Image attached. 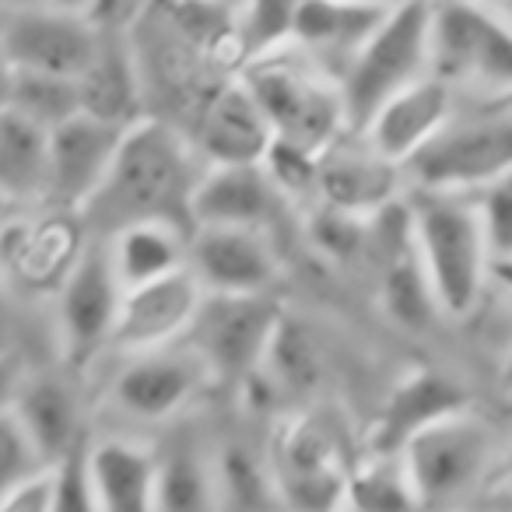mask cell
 Wrapping results in <instances>:
<instances>
[{
    "label": "cell",
    "instance_id": "7a4b0ae2",
    "mask_svg": "<svg viewBox=\"0 0 512 512\" xmlns=\"http://www.w3.org/2000/svg\"><path fill=\"white\" fill-rule=\"evenodd\" d=\"M414 253L439 316H470L488 285L491 246L470 193L418 190L407 200Z\"/></svg>",
    "mask_w": 512,
    "mask_h": 512
},
{
    "label": "cell",
    "instance_id": "83f0119b",
    "mask_svg": "<svg viewBox=\"0 0 512 512\" xmlns=\"http://www.w3.org/2000/svg\"><path fill=\"white\" fill-rule=\"evenodd\" d=\"M165 18H169V32H176L179 43L197 53L204 64L235 74L242 71L235 4L228 0H169Z\"/></svg>",
    "mask_w": 512,
    "mask_h": 512
},
{
    "label": "cell",
    "instance_id": "277c9868",
    "mask_svg": "<svg viewBox=\"0 0 512 512\" xmlns=\"http://www.w3.org/2000/svg\"><path fill=\"white\" fill-rule=\"evenodd\" d=\"M425 74H432V0L393 4L337 74L348 130H362L383 102Z\"/></svg>",
    "mask_w": 512,
    "mask_h": 512
},
{
    "label": "cell",
    "instance_id": "ba28073f",
    "mask_svg": "<svg viewBox=\"0 0 512 512\" xmlns=\"http://www.w3.org/2000/svg\"><path fill=\"white\" fill-rule=\"evenodd\" d=\"M281 320V306L271 292L260 295H204L197 320H193L186 348L204 365L207 379L242 386L264 365Z\"/></svg>",
    "mask_w": 512,
    "mask_h": 512
},
{
    "label": "cell",
    "instance_id": "4dcf8cb0",
    "mask_svg": "<svg viewBox=\"0 0 512 512\" xmlns=\"http://www.w3.org/2000/svg\"><path fill=\"white\" fill-rule=\"evenodd\" d=\"M421 509L404 474L400 453H369L351 460L341 512H414Z\"/></svg>",
    "mask_w": 512,
    "mask_h": 512
},
{
    "label": "cell",
    "instance_id": "ffe728a7",
    "mask_svg": "<svg viewBox=\"0 0 512 512\" xmlns=\"http://www.w3.org/2000/svg\"><path fill=\"white\" fill-rule=\"evenodd\" d=\"M397 186V165L379 158L369 144H365V151H344L341 141H337L334 148H327L320 155L316 197L327 207L358 214V218H372L376 211H383L386 204L397 200Z\"/></svg>",
    "mask_w": 512,
    "mask_h": 512
},
{
    "label": "cell",
    "instance_id": "60d3db41",
    "mask_svg": "<svg viewBox=\"0 0 512 512\" xmlns=\"http://www.w3.org/2000/svg\"><path fill=\"white\" fill-rule=\"evenodd\" d=\"M488 285L502 288L512 299V253H495L488 260Z\"/></svg>",
    "mask_w": 512,
    "mask_h": 512
},
{
    "label": "cell",
    "instance_id": "484cf974",
    "mask_svg": "<svg viewBox=\"0 0 512 512\" xmlns=\"http://www.w3.org/2000/svg\"><path fill=\"white\" fill-rule=\"evenodd\" d=\"M214 512H285L267 449L225 442L211 456Z\"/></svg>",
    "mask_w": 512,
    "mask_h": 512
},
{
    "label": "cell",
    "instance_id": "7dc6e473",
    "mask_svg": "<svg viewBox=\"0 0 512 512\" xmlns=\"http://www.w3.org/2000/svg\"><path fill=\"white\" fill-rule=\"evenodd\" d=\"M228 4H239V0H228Z\"/></svg>",
    "mask_w": 512,
    "mask_h": 512
},
{
    "label": "cell",
    "instance_id": "8fae6325",
    "mask_svg": "<svg viewBox=\"0 0 512 512\" xmlns=\"http://www.w3.org/2000/svg\"><path fill=\"white\" fill-rule=\"evenodd\" d=\"M123 285L116 281L106 246L81 249L78 264L57 288L60 348L71 365H88L113 341Z\"/></svg>",
    "mask_w": 512,
    "mask_h": 512
},
{
    "label": "cell",
    "instance_id": "bcb514c9",
    "mask_svg": "<svg viewBox=\"0 0 512 512\" xmlns=\"http://www.w3.org/2000/svg\"><path fill=\"white\" fill-rule=\"evenodd\" d=\"M372 4H386V8H393V4H404V0H372Z\"/></svg>",
    "mask_w": 512,
    "mask_h": 512
},
{
    "label": "cell",
    "instance_id": "5bb4252c",
    "mask_svg": "<svg viewBox=\"0 0 512 512\" xmlns=\"http://www.w3.org/2000/svg\"><path fill=\"white\" fill-rule=\"evenodd\" d=\"M123 123L99 120L92 113H74L50 130V190L46 200L60 211L78 214L106 179L116 148L123 141Z\"/></svg>",
    "mask_w": 512,
    "mask_h": 512
},
{
    "label": "cell",
    "instance_id": "2e32d148",
    "mask_svg": "<svg viewBox=\"0 0 512 512\" xmlns=\"http://www.w3.org/2000/svg\"><path fill=\"white\" fill-rule=\"evenodd\" d=\"M190 144L204 165H260L267 158L274 130L239 74L204 99Z\"/></svg>",
    "mask_w": 512,
    "mask_h": 512
},
{
    "label": "cell",
    "instance_id": "836d02e7",
    "mask_svg": "<svg viewBox=\"0 0 512 512\" xmlns=\"http://www.w3.org/2000/svg\"><path fill=\"white\" fill-rule=\"evenodd\" d=\"M46 470H50V512H99L85 442H78L71 453L60 456Z\"/></svg>",
    "mask_w": 512,
    "mask_h": 512
},
{
    "label": "cell",
    "instance_id": "52a82bcc",
    "mask_svg": "<svg viewBox=\"0 0 512 512\" xmlns=\"http://www.w3.org/2000/svg\"><path fill=\"white\" fill-rule=\"evenodd\" d=\"M498 453L491 421L470 407L432 421L400 449V463L418 505H449L474 491Z\"/></svg>",
    "mask_w": 512,
    "mask_h": 512
},
{
    "label": "cell",
    "instance_id": "f35d334b",
    "mask_svg": "<svg viewBox=\"0 0 512 512\" xmlns=\"http://www.w3.org/2000/svg\"><path fill=\"white\" fill-rule=\"evenodd\" d=\"M8 11H71V15H92L95 0H0Z\"/></svg>",
    "mask_w": 512,
    "mask_h": 512
},
{
    "label": "cell",
    "instance_id": "cb8c5ba5",
    "mask_svg": "<svg viewBox=\"0 0 512 512\" xmlns=\"http://www.w3.org/2000/svg\"><path fill=\"white\" fill-rule=\"evenodd\" d=\"M106 249L113 260L116 281L127 292V288L183 271L186 253H190V232L172 225V221H134V225L109 235Z\"/></svg>",
    "mask_w": 512,
    "mask_h": 512
},
{
    "label": "cell",
    "instance_id": "f1b7e54d",
    "mask_svg": "<svg viewBox=\"0 0 512 512\" xmlns=\"http://www.w3.org/2000/svg\"><path fill=\"white\" fill-rule=\"evenodd\" d=\"M155 505L158 512H214L211 456L193 435L165 442L155 449Z\"/></svg>",
    "mask_w": 512,
    "mask_h": 512
},
{
    "label": "cell",
    "instance_id": "30bf717a",
    "mask_svg": "<svg viewBox=\"0 0 512 512\" xmlns=\"http://www.w3.org/2000/svg\"><path fill=\"white\" fill-rule=\"evenodd\" d=\"M102 29L92 15L71 11H0V43L15 71L78 81L99 50Z\"/></svg>",
    "mask_w": 512,
    "mask_h": 512
},
{
    "label": "cell",
    "instance_id": "4fadbf2b",
    "mask_svg": "<svg viewBox=\"0 0 512 512\" xmlns=\"http://www.w3.org/2000/svg\"><path fill=\"white\" fill-rule=\"evenodd\" d=\"M186 267L207 295L271 292L281 271L264 228H193Z\"/></svg>",
    "mask_w": 512,
    "mask_h": 512
},
{
    "label": "cell",
    "instance_id": "ab89813d",
    "mask_svg": "<svg viewBox=\"0 0 512 512\" xmlns=\"http://www.w3.org/2000/svg\"><path fill=\"white\" fill-rule=\"evenodd\" d=\"M18 341V320H15V309L8 306V299L0 295V358H11Z\"/></svg>",
    "mask_w": 512,
    "mask_h": 512
},
{
    "label": "cell",
    "instance_id": "e575fe53",
    "mask_svg": "<svg viewBox=\"0 0 512 512\" xmlns=\"http://www.w3.org/2000/svg\"><path fill=\"white\" fill-rule=\"evenodd\" d=\"M313 228V242L334 260H348V256H358L369 242V218H358V214L337 211V207L320 204L309 221Z\"/></svg>",
    "mask_w": 512,
    "mask_h": 512
},
{
    "label": "cell",
    "instance_id": "b9f144b4",
    "mask_svg": "<svg viewBox=\"0 0 512 512\" xmlns=\"http://www.w3.org/2000/svg\"><path fill=\"white\" fill-rule=\"evenodd\" d=\"M15 393H18V372H15V365H11V358H0V411L11 407Z\"/></svg>",
    "mask_w": 512,
    "mask_h": 512
},
{
    "label": "cell",
    "instance_id": "f546056e",
    "mask_svg": "<svg viewBox=\"0 0 512 512\" xmlns=\"http://www.w3.org/2000/svg\"><path fill=\"white\" fill-rule=\"evenodd\" d=\"M71 214L74 211H60L57 218L43 221V225H32L36 232L18 235L15 264L32 288H53L57 292L67 274H71V267L78 264V256L85 246H81L78 221Z\"/></svg>",
    "mask_w": 512,
    "mask_h": 512
},
{
    "label": "cell",
    "instance_id": "7c38bea8",
    "mask_svg": "<svg viewBox=\"0 0 512 512\" xmlns=\"http://www.w3.org/2000/svg\"><path fill=\"white\" fill-rule=\"evenodd\" d=\"M204 285L193 278L190 267L165 274L148 285L127 288L120 299L113 344L127 355L172 348L190 334L200 306H204Z\"/></svg>",
    "mask_w": 512,
    "mask_h": 512
},
{
    "label": "cell",
    "instance_id": "ac0fdd59",
    "mask_svg": "<svg viewBox=\"0 0 512 512\" xmlns=\"http://www.w3.org/2000/svg\"><path fill=\"white\" fill-rule=\"evenodd\" d=\"M278 197L264 165H204L190 193V228H267Z\"/></svg>",
    "mask_w": 512,
    "mask_h": 512
},
{
    "label": "cell",
    "instance_id": "8992f818",
    "mask_svg": "<svg viewBox=\"0 0 512 512\" xmlns=\"http://www.w3.org/2000/svg\"><path fill=\"white\" fill-rule=\"evenodd\" d=\"M285 512H341L351 460L344 435L330 414L302 411L285 418L267 446Z\"/></svg>",
    "mask_w": 512,
    "mask_h": 512
},
{
    "label": "cell",
    "instance_id": "44dd1931",
    "mask_svg": "<svg viewBox=\"0 0 512 512\" xmlns=\"http://www.w3.org/2000/svg\"><path fill=\"white\" fill-rule=\"evenodd\" d=\"M386 11H390L386 4L372 0H299L292 46H299L316 64L341 60L344 67L351 53L376 32Z\"/></svg>",
    "mask_w": 512,
    "mask_h": 512
},
{
    "label": "cell",
    "instance_id": "6da1fadb",
    "mask_svg": "<svg viewBox=\"0 0 512 512\" xmlns=\"http://www.w3.org/2000/svg\"><path fill=\"white\" fill-rule=\"evenodd\" d=\"M204 162L190 137L162 116H141L123 130V141L81 221L106 235L134 221H172L190 232V193Z\"/></svg>",
    "mask_w": 512,
    "mask_h": 512
},
{
    "label": "cell",
    "instance_id": "d590c367",
    "mask_svg": "<svg viewBox=\"0 0 512 512\" xmlns=\"http://www.w3.org/2000/svg\"><path fill=\"white\" fill-rule=\"evenodd\" d=\"M39 470H46L43 460H39L36 449H32L25 428L18 425L15 411L4 407V411H0V495H8L11 488L29 481Z\"/></svg>",
    "mask_w": 512,
    "mask_h": 512
},
{
    "label": "cell",
    "instance_id": "d6a6232c",
    "mask_svg": "<svg viewBox=\"0 0 512 512\" xmlns=\"http://www.w3.org/2000/svg\"><path fill=\"white\" fill-rule=\"evenodd\" d=\"M4 109H15V113H22L25 120L53 130L57 123H64V120H71L74 113H81L78 81L15 71L11 92H8V106Z\"/></svg>",
    "mask_w": 512,
    "mask_h": 512
},
{
    "label": "cell",
    "instance_id": "5b68a950",
    "mask_svg": "<svg viewBox=\"0 0 512 512\" xmlns=\"http://www.w3.org/2000/svg\"><path fill=\"white\" fill-rule=\"evenodd\" d=\"M432 74L512 99V25L481 0H432Z\"/></svg>",
    "mask_w": 512,
    "mask_h": 512
},
{
    "label": "cell",
    "instance_id": "ee69618b",
    "mask_svg": "<svg viewBox=\"0 0 512 512\" xmlns=\"http://www.w3.org/2000/svg\"><path fill=\"white\" fill-rule=\"evenodd\" d=\"M498 386H502V390L512 397V348L505 351V358H502V369H498Z\"/></svg>",
    "mask_w": 512,
    "mask_h": 512
},
{
    "label": "cell",
    "instance_id": "4316f807",
    "mask_svg": "<svg viewBox=\"0 0 512 512\" xmlns=\"http://www.w3.org/2000/svg\"><path fill=\"white\" fill-rule=\"evenodd\" d=\"M50 190V130L0 109V193L11 204L46 200Z\"/></svg>",
    "mask_w": 512,
    "mask_h": 512
},
{
    "label": "cell",
    "instance_id": "8d00e7d4",
    "mask_svg": "<svg viewBox=\"0 0 512 512\" xmlns=\"http://www.w3.org/2000/svg\"><path fill=\"white\" fill-rule=\"evenodd\" d=\"M474 204L481 214L484 235H488L491 256L512 253V172L474 190Z\"/></svg>",
    "mask_w": 512,
    "mask_h": 512
},
{
    "label": "cell",
    "instance_id": "9c48e42d",
    "mask_svg": "<svg viewBox=\"0 0 512 512\" xmlns=\"http://www.w3.org/2000/svg\"><path fill=\"white\" fill-rule=\"evenodd\" d=\"M404 169L418 179L421 190L446 193H474L512 172V102L488 116H453Z\"/></svg>",
    "mask_w": 512,
    "mask_h": 512
},
{
    "label": "cell",
    "instance_id": "74e56055",
    "mask_svg": "<svg viewBox=\"0 0 512 512\" xmlns=\"http://www.w3.org/2000/svg\"><path fill=\"white\" fill-rule=\"evenodd\" d=\"M0 512H50V470H39L8 495H0Z\"/></svg>",
    "mask_w": 512,
    "mask_h": 512
},
{
    "label": "cell",
    "instance_id": "d4e9b609",
    "mask_svg": "<svg viewBox=\"0 0 512 512\" xmlns=\"http://www.w3.org/2000/svg\"><path fill=\"white\" fill-rule=\"evenodd\" d=\"M81 113H92L99 120L130 127L141 120V78H137L134 53L123 39L102 32L95 60L78 78Z\"/></svg>",
    "mask_w": 512,
    "mask_h": 512
},
{
    "label": "cell",
    "instance_id": "9a60e30c",
    "mask_svg": "<svg viewBox=\"0 0 512 512\" xmlns=\"http://www.w3.org/2000/svg\"><path fill=\"white\" fill-rule=\"evenodd\" d=\"M453 116L456 88L446 85L442 78H435V74H425L421 81H414L404 92L393 95L390 102H383L379 113L358 134L365 137V144L379 158L404 169L421 148H428V141H435L442 134V127Z\"/></svg>",
    "mask_w": 512,
    "mask_h": 512
},
{
    "label": "cell",
    "instance_id": "1f68e13d",
    "mask_svg": "<svg viewBox=\"0 0 512 512\" xmlns=\"http://www.w3.org/2000/svg\"><path fill=\"white\" fill-rule=\"evenodd\" d=\"M295 15H299V0H239L235 29H239L242 67L292 46Z\"/></svg>",
    "mask_w": 512,
    "mask_h": 512
},
{
    "label": "cell",
    "instance_id": "f6af8a7d",
    "mask_svg": "<svg viewBox=\"0 0 512 512\" xmlns=\"http://www.w3.org/2000/svg\"><path fill=\"white\" fill-rule=\"evenodd\" d=\"M8 221H11V200L0 193V235H4V228H8Z\"/></svg>",
    "mask_w": 512,
    "mask_h": 512
},
{
    "label": "cell",
    "instance_id": "3957f363",
    "mask_svg": "<svg viewBox=\"0 0 512 512\" xmlns=\"http://www.w3.org/2000/svg\"><path fill=\"white\" fill-rule=\"evenodd\" d=\"M239 81L253 92L274 130V141L302 148L320 158L348 130V113L337 78L323 71L299 46L260 57L239 71Z\"/></svg>",
    "mask_w": 512,
    "mask_h": 512
},
{
    "label": "cell",
    "instance_id": "7402d4cb",
    "mask_svg": "<svg viewBox=\"0 0 512 512\" xmlns=\"http://www.w3.org/2000/svg\"><path fill=\"white\" fill-rule=\"evenodd\" d=\"M88 474H92L99 512H158V456L151 446L130 439L95 442L88 446Z\"/></svg>",
    "mask_w": 512,
    "mask_h": 512
},
{
    "label": "cell",
    "instance_id": "d6986e66",
    "mask_svg": "<svg viewBox=\"0 0 512 512\" xmlns=\"http://www.w3.org/2000/svg\"><path fill=\"white\" fill-rule=\"evenodd\" d=\"M470 407L467 390L453 376L439 369H411L397 379L379 407L376 421L369 432V453H400L411 435L428 428L432 421L449 418V414Z\"/></svg>",
    "mask_w": 512,
    "mask_h": 512
},
{
    "label": "cell",
    "instance_id": "7bdbcfd3",
    "mask_svg": "<svg viewBox=\"0 0 512 512\" xmlns=\"http://www.w3.org/2000/svg\"><path fill=\"white\" fill-rule=\"evenodd\" d=\"M11 78H15V67L8 64V53H4V43H0V109L8 106Z\"/></svg>",
    "mask_w": 512,
    "mask_h": 512
},
{
    "label": "cell",
    "instance_id": "603a6c76",
    "mask_svg": "<svg viewBox=\"0 0 512 512\" xmlns=\"http://www.w3.org/2000/svg\"><path fill=\"white\" fill-rule=\"evenodd\" d=\"M11 411H15L18 425L25 428L43 467H53L60 456H67L78 442H85L78 400H74L71 386L53 376H39L18 386Z\"/></svg>",
    "mask_w": 512,
    "mask_h": 512
},
{
    "label": "cell",
    "instance_id": "e0dca14e",
    "mask_svg": "<svg viewBox=\"0 0 512 512\" xmlns=\"http://www.w3.org/2000/svg\"><path fill=\"white\" fill-rule=\"evenodd\" d=\"M207 372L190 348H158L130 358L127 369L116 376L113 400L120 411L141 421H169L193 404L204 386Z\"/></svg>",
    "mask_w": 512,
    "mask_h": 512
}]
</instances>
